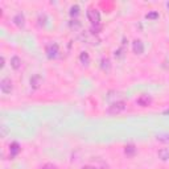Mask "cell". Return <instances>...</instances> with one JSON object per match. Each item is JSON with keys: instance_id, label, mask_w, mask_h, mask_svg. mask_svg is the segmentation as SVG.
Returning a JSON list of instances; mask_svg holds the SVG:
<instances>
[{"instance_id": "1", "label": "cell", "mask_w": 169, "mask_h": 169, "mask_svg": "<svg viewBox=\"0 0 169 169\" xmlns=\"http://www.w3.org/2000/svg\"><path fill=\"white\" fill-rule=\"evenodd\" d=\"M126 102H123V101H119V102H115L112 103L110 107H109V110H107V112L111 114V115H116V114H120L122 111H124L126 110Z\"/></svg>"}, {"instance_id": "2", "label": "cell", "mask_w": 169, "mask_h": 169, "mask_svg": "<svg viewBox=\"0 0 169 169\" xmlns=\"http://www.w3.org/2000/svg\"><path fill=\"white\" fill-rule=\"evenodd\" d=\"M87 19H89L93 25H99V22H101V15H99L97 9H93V8L87 11Z\"/></svg>"}, {"instance_id": "3", "label": "cell", "mask_w": 169, "mask_h": 169, "mask_svg": "<svg viewBox=\"0 0 169 169\" xmlns=\"http://www.w3.org/2000/svg\"><path fill=\"white\" fill-rule=\"evenodd\" d=\"M0 89L4 94H9L12 91V81L9 78H3L0 82Z\"/></svg>"}, {"instance_id": "4", "label": "cell", "mask_w": 169, "mask_h": 169, "mask_svg": "<svg viewBox=\"0 0 169 169\" xmlns=\"http://www.w3.org/2000/svg\"><path fill=\"white\" fill-rule=\"evenodd\" d=\"M151 102H152V98L149 97V95L147 94H143V95H140L139 98H137V105L141 106V107H147L151 105Z\"/></svg>"}, {"instance_id": "5", "label": "cell", "mask_w": 169, "mask_h": 169, "mask_svg": "<svg viewBox=\"0 0 169 169\" xmlns=\"http://www.w3.org/2000/svg\"><path fill=\"white\" fill-rule=\"evenodd\" d=\"M133 52L136 54H141L144 52V44L140 40H135L133 41Z\"/></svg>"}, {"instance_id": "6", "label": "cell", "mask_w": 169, "mask_h": 169, "mask_svg": "<svg viewBox=\"0 0 169 169\" xmlns=\"http://www.w3.org/2000/svg\"><path fill=\"white\" fill-rule=\"evenodd\" d=\"M47 53H48L49 58H54V57H57V53H58V47H57L56 44L50 45V47L47 49Z\"/></svg>"}, {"instance_id": "7", "label": "cell", "mask_w": 169, "mask_h": 169, "mask_svg": "<svg viewBox=\"0 0 169 169\" xmlns=\"http://www.w3.org/2000/svg\"><path fill=\"white\" fill-rule=\"evenodd\" d=\"M9 152H11V156L15 157V156H17V153L20 152V145H19V143H12L11 144V147H9Z\"/></svg>"}, {"instance_id": "8", "label": "cell", "mask_w": 169, "mask_h": 169, "mask_svg": "<svg viewBox=\"0 0 169 169\" xmlns=\"http://www.w3.org/2000/svg\"><path fill=\"white\" fill-rule=\"evenodd\" d=\"M159 159L163 161L169 160V148H163L159 151Z\"/></svg>"}, {"instance_id": "9", "label": "cell", "mask_w": 169, "mask_h": 169, "mask_svg": "<svg viewBox=\"0 0 169 169\" xmlns=\"http://www.w3.org/2000/svg\"><path fill=\"white\" fill-rule=\"evenodd\" d=\"M11 66H12L13 69H19L21 66V60L17 56L12 57V58H11Z\"/></svg>"}, {"instance_id": "10", "label": "cell", "mask_w": 169, "mask_h": 169, "mask_svg": "<svg viewBox=\"0 0 169 169\" xmlns=\"http://www.w3.org/2000/svg\"><path fill=\"white\" fill-rule=\"evenodd\" d=\"M13 21L16 25H24V16H22V13H17L16 16L13 17Z\"/></svg>"}, {"instance_id": "11", "label": "cell", "mask_w": 169, "mask_h": 169, "mask_svg": "<svg viewBox=\"0 0 169 169\" xmlns=\"http://www.w3.org/2000/svg\"><path fill=\"white\" fill-rule=\"evenodd\" d=\"M135 145L133 144H128V145H126V149H124V152H126V155H128V156H131L135 153Z\"/></svg>"}, {"instance_id": "12", "label": "cell", "mask_w": 169, "mask_h": 169, "mask_svg": "<svg viewBox=\"0 0 169 169\" xmlns=\"http://www.w3.org/2000/svg\"><path fill=\"white\" fill-rule=\"evenodd\" d=\"M79 58H81V62H82V64H84V65H87V64H89V54H87V53L86 52H83V53H81V57H79Z\"/></svg>"}, {"instance_id": "13", "label": "cell", "mask_w": 169, "mask_h": 169, "mask_svg": "<svg viewBox=\"0 0 169 169\" xmlns=\"http://www.w3.org/2000/svg\"><path fill=\"white\" fill-rule=\"evenodd\" d=\"M102 69L103 70H110V60L109 58L102 60Z\"/></svg>"}, {"instance_id": "14", "label": "cell", "mask_w": 169, "mask_h": 169, "mask_svg": "<svg viewBox=\"0 0 169 169\" xmlns=\"http://www.w3.org/2000/svg\"><path fill=\"white\" fill-rule=\"evenodd\" d=\"M38 82H40V77H38V75L33 77V78L30 79V84H33L34 89H37V87H38Z\"/></svg>"}, {"instance_id": "15", "label": "cell", "mask_w": 169, "mask_h": 169, "mask_svg": "<svg viewBox=\"0 0 169 169\" xmlns=\"http://www.w3.org/2000/svg\"><path fill=\"white\" fill-rule=\"evenodd\" d=\"M157 140H160V141H169V133H161V135H157Z\"/></svg>"}, {"instance_id": "16", "label": "cell", "mask_w": 169, "mask_h": 169, "mask_svg": "<svg viewBox=\"0 0 169 169\" xmlns=\"http://www.w3.org/2000/svg\"><path fill=\"white\" fill-rule=\"evenodd\" d=\"M78 13H79V7L78 5L71 7V9H70V15H71V16H77Z\"/></svg>"}, {"instance_id": "17", "label": "cell", "mask_w": 169, "mask_h": 169, "mask_svg": "<svg viewBox=\"0 0 169 169\" xmlns=\"http://www.w3.org/2000/svg\"><path fill=\"white\" fill-rule=\"evenodd\" d=\"M41 169H57V167H56L54 164H45Z\"/></svg>"}, {"instance_id": "18", "label": "cell", "mask_w": 169, "mask_h": 169, "mask_svg": "<svg viewBox=\"0 0 169 169\" xmlns=\"http://www.w3.org/2000/svg\"><path fill=\"white\" fill-rule=\"evenodd\" d=\"M147 17L148 19H157V17H159V13H157V12H151V13L147 15Z\"/></svg>"}, {"instance_id": "19", "label": "cell", "mask_w": 169, "mask_h": 169, "mask_svg": "<svg viewBox=\"0 0 169 169\" xmlns=\"http://www.w3.org/2000/svg\"><path fill=\"white\" fill-rule=\"evenodd\" d=\"M82 169H97L95 167H91V165H86V167H83Z\"/></svg>"}, {"instance_id": "20", "label": "cell", "mask_w": 169, "mask_h": 169, "mask_svg": "<svg viewBox=\"0 0 169 169\" xmlns=\"http://www.w3.org/2000/svg\"><path fill=\"white\" fill-rule=\"evenodd\" d=\"M2 128H3V132H2V136H3V137H4V136H5V132H7V131H5V127H2Z\"/></svg>"}, {"instance_id": "21", "label": "cell", "mask_w": 169, "mask_h": 169, "mask_svg": "<svg viewBox=\"0 0 169 169\" xmlns=\"http://www.w3.org/2000/svg\"><path fill=\"white\" fill-rule=\"evenodd\" d=\"M164 114H165V115H169V110H165V111H164Z\"/></svg>"}, {"instance_id": "22", "label": "cell", "mask_w": 169, "mask_h": 169, "mask_svg": "<svg viewBox=\"0 0 169 169\" xmlns=\"http://www.w3.org/2000/svg\"><path fill=\"white\" fill-rule=\"evenodd\" d=\"M168 7H169V4H168Z\"/></svg>"}]
</instances>
